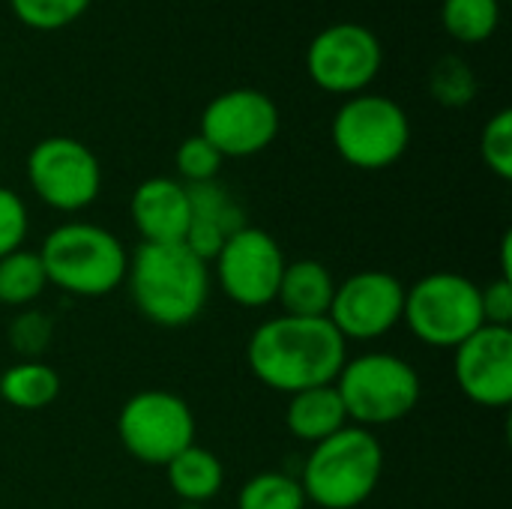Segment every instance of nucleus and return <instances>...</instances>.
I'll list each match as a JSON object with an SVG mask.
<instances>
[{
  "label": "nucleus",
  "instance_id": "obj_25",
  "mask_svg": "<svg viewBox=\"0 0 512 509\" xmlns=\"http://www.w3.org/2000/svg\"><path fill=\"white\" fill-rule=\"evenodd\" d=\"M15 18L33 30H60L75 24L90 0H9Z\"/></svg>",
  "mask_w": 512,
  "mask_h": 509
},
{
  "label": "nucleus",
  "instance_id": "obj_13",
  "mask_svg": "<svg viewBox=\"0 0 512 509\" xmlns=\"http://www.w3.org/2000/svg\"><path fill=\"white\" fill-rule=\"evenodd\" d=\"M405 285L387 270H360L336 282L327 321L345 342H372L402 324Z\"/></svg>",
  "mask_w": 512,
  "mask_h": 509
},
{
  "label": "nucleus",
  "instance_id": "obj_16",
  "mask_svg": "<svg viewBox=\"0 0 512 509\" xmlns=\"http://www.w3.org/2000/svg\"><path fill=\"white\" fill-rule=\"evenodd\" d=\"M186 189H189V231L183 243L210 264L222 249V243L246 225V216L243 207L234 201V195L216 180L195 183Z\"/></svg>",
  "mask_w": 512,
  "mask_h": 509
},
{
  "label": "nucleus",
  "instance_id": "obj_3",
  "mask_svg": "<svg viewBox=\"0 0 512 509\" xmlns=\"http://www.w3.org/2000/svg\"><path fill=\"white\" fill-rule=\"evenodd\" d=\"M48 285L69 297L96 300L126 282L129 252L123 240L93 222L57 225L39 249Z\"/></svg>",
  "mask_w": 512,
  "mask_h": 509
},
{
  "label": "nucleus",
  "instance_id": "obj_29",
  "mask_svg": "<svg viewBox=\"0 0 512 509\" xmlns=\"http://www.w3.org/2000/svg\"><path fill=\"white\" fill-rule=\"evenodd\" d=\"M27 231H30V216H27L24 198L0 186V258L24 249Z\"/></svg>",
  "mask_w": 512,
  "mask_h": 509
},
{
  "label": "nucleus",
  "instance_id": "obj_8",
  "mask_svg": "<svg viewBox=\"0 0 512 509\" xmlns=\"http://www.w3.org/2000/svg\"><path fill=\"white\" fill-rule=\"evenodd\" d=\"M195 414L171 390H141L117 414V438L141 465L165 468L177 453L195 444Z\"/></svg>",
  "mask_w": 512,
  "mask_h": 509
},
{
  "label": "nucleus",
  "instance_id": "obj_27",
  "mask_svg": "<svg viewBox=\"0 0 512 509\" xmlns=\"http://www.w3.org/2000/svg\"><path fill=\"white\" fill-rule=\"evenodd\" d=\"M480 156L489 165V171H495L501 180L512 177V111L501 108L495 117H489V123L483 126L480 135Z\"/></svg>",
  "mask_w": 512,
  "mask_h": 509
},
{
  "label": "nucleus",
  "instance_id": "obj_21",
  "mask_svg": "<svg viewBox=\"0 0 512 509\" xmlns=\"http://www.w3.org/2000/svg\"><path fill=\"white\" fill-rule=\"evenodd\" d=\"M48 288L45 267L39 252L18 249L0 258V303L3 306H30Z\"/></svg>",
  "mask_w": 512,
  "mask_h": 509
},
{
  "label": "nucleus",
  "instance_id": "obj_24",
  "mask_svg": "<svg viewBox=\"0 0 512 509\" xmlns=\"http://www.w3.org/2000/svg\"><path fill=\"white\" fill-rule=\"evenodd\" d=\"M429 90H432V96H435L441 105L459 108V105H468V102L477 96V75H474V69H471L462 57L447 54V57H441V60L432 66Z\"/></svg>",
  "mask_w": 512,
  "mask_h": 509
},
{
  "label": "nucleus",
  "instance_id": "obj_30",
  "mask_svg": "<svg viewBox=\"0 0 512 509\" xmlns=\"http://www.w3.org/2000/svg\"><path fill=\"white\" fill-rule=\"evenodd\" d=\"M483 321L489 327H512V279L498 276L495 282L480 288Z\"/></svg>",
  "mask_w": 512,
  "mask_h": 509
},
{
  "label": "nucleus",
  "instance_id": "obj_6",
  "mask_svg": "<svg viewBox=\"0 0 512 509\" xmlns=\"http://www.w3.org/2000/svg\"><path fill=\"white\" fill-rule=\"evenodd\" d=\"M330 138L348 165L360 171H381L405 156L411 144V120L390 96L357 93L339 105Z\"/></svg>",
  "mask_w": 512,
  "mask_h": 509
},
{
  "label": "nucleus",
  "instance_id": "obj_2",
  "mask_svg": "<svg viewBox=\"0 0 512 509\" xmlns=\"http://www.w3.org/2000/svg\"><path fill=\"white\" fill-rule=\"evenodd\" d=\"M126 282L135 309L165 330L198 321L210 300V264L186 243H141L129 258Z\"/></svg>",
  "mask_w": 512,
  "mask_h": 509
},
{
  "label": "nucleus",
  "instance_id": "obj_4",
  "mask_svg": "<svg viewBox=\"0 0 512 509\" xmlns=\"http://www.w3.org/2000/svg\"><path fill=\"white\" fill-rule=\"evenodd\" d=\"M384 477V447L363 426H345L306 456L300 486L306 501L321 509L363 507Z\"/></svg>",
  "mask_w": 512,
  "mask_h": 509
},
{
  "label": "nucleus",
  "instance_id": "obj_23",
  "mask_svg": "<svg viewBox=\"0 0 512 509\" xmlns=\"http://www.w3.org/2000/svg\"><path fill=\"white\" fill-rule=\"evenodd\" d=\"M306 504L300 480L282 471L255 474L237 495V509H306Z\"/></svg>",
  "mask_w": 512,
  "mask_h": 509
},
{
  "label": "nucleus",
  "instance_id": "obj_5",
  "mask_svg": "<svg viewBox=\"0 0 512 509\" xmlns=\"http://www.w3.org/2000/svg\"><path fill=\"white\" fill-rule=\"evenodd\" d=\"M336 390L348 420H354V426L372 429L411 417V411L420 405L423 381L408 360L387 351H369L345 360Z\"/></svg>",
  "mask_w": 512,
  "mask_h": 509
},
{
  "label": "nucleus",
  "instance_id": "obj_7",
  "mask_svg": "<svg viewBox=\"0 0 512 509\" xmlns=\"http://www.w3.org/2000/svg\"><path fill=\"white\" fill-rule=\"evenodd\" d=\"M402 321L423 345L453 351L486 324L480 285L450 270L429 273L405 288Z\"/></svg>",
  "mask_w": 512,
  "mask_h": 509
},
{
  "label": "nucleus",
  "instance_id": "obj_20",
  "mask_svg": "<svg viewBox=\"0 0 512 509\" xmlns=\"http://www.w3.org/2000/svg\"><path fill=\"white\" fill-rule=\"evenodd\" d=\"M57 396L60 375L39 360H21L0 375V399L18 411H42Z\"/></svg>",
  "mask_w": 512,
  "mask_h": 509
},
{
  "label": "nucleus",
  "instance_id": "obj_11",
  "mask_svg": "<svg viewBox=\"0 0 512 509\" xmlns=\"http://www.w3.org/2000/svg\"><path fill=\"white\" fill-rule=\"evenodd\" d=\"M285 264V252L270 231L243 225L216 252L213 273L231 303L243 309H264L276 303Z\"/></svg>",
  "mask_w": 512,
  "mask_h": 509
},
{
  "label": "nucleus",
  "instance_id": "obj_15",
  "mask_svg": "<svg viewBox=\"0 0 512 509\" xmlns=\"http://www.w3.org/2000/svg\"><path fill=\"white\" fill-rule=\"evenodd\" d=\"M141 243H183L189 231V189L177 177H147L129 201Z\"/></svg>",
  "mask_w": 512,
  "mask_h": 509
},
{
  "label": "nucleus",
  "instance_id": "obj_18",
  "mask_svg": "<svg viewBox=\"0 0 512 509\" xmlns=\"http://www.w3.org/2000/svg\"><path fill=\"white\" fill-rule=\"evenodd\" d=\"M351 420L345 414L342 396L336 390V384L327 387H312L303 393L288 396V408H285V426L297 441L306 444H321L324 438L336 435L339 429H345Z\"/></svg>",
  "mask_w": 512,
  "mask_h": 509
},
{
  "label": "nucleus",
  "instance_id": "obj_26",
  "mask_svg": "<svg viewBox=\"0 0 512 509\" xmlns=\"http://www.w3.org/2000/svg\"><path fill=\"white\" fill-rule=\"evenodd\" d=\"M177 174L183 177L186 186H195V183H210L219 177V168H222V153L204 138V135H189L180 147H177Z\"/></svg>",
  "mask_w": 512,
  "mask_h": 509
},
{
  "label": "nucleus",
  "instance_id": "obj_12",
  "mask_svg": "<svg viewBox=\"0 0 512 509\" xmlns=\"http://www.w3.org/2000/svg\"><path fill=\"white\" fill-rule=\"evenodd\" d=\"M198 135H204L222 159L255 156L276 141L279 108L264 90L234 87L207 102Z\"/></svg>",
  "mask_w": 512,
  "mask_h": 509
},
{
  "label": "nucleus",
  "instance_id": "obj_22",
  "mask_svg": "<svg viewBox=\"0 0 512 509\" xmlns=\"http://www.w3.org/2000/svg\"><path fill=\"white\" fill-rule=\"evenodd\" d=\"M498 21H501L498 0H444L441 3L444 30L465 45L486 42L498 30Z\"/></svg>",
  "mask_w": 512,
  "mask_h": 509
},
{
  "label": "nucleus",
  "instance_id": "obj_9",
  "mask_svg": "<svg viewBox=\"0 0 512 509\" xmlns=\"http://www.w3.org/2000/svg\"><path fill=\"white\" fill-rule=\"evenodd\" d=\"M27 180L45 207L81 213L102 192V165L84 141L48 135L27 153Z\"/></svg>",
  "mask_w": 512,
  "mask_h": 509
},
{
  "label": "nucleus",
  "instance_id": "obj_28",
  "mask_svg": "<svg viewBox=\"0 0 512 509\" xmlns=\"http://www.w3.org/2000/svg\"><path fill=\"white\" fill-rule=\"evenodd\" d=\"M51 333H54L51 318L39 309H27V312L12 318L6 336H9V345L18 357L39 360L45 354V348L51 345Z\"/></svg>",
  "mask_w": 512,
  "mask_h": 509
},
{
  "label": "nucleus",
  "instance_id": "obj_19",
  "mask_svg": "<svg viewBox=\"0 0 512 509\" xmlns=\"http://www.w3.org/2000/svg\"><path fill=\"white\" fill-rule=\"evenodd\" d=\"M165 477L171 492L186 504H207L222 492L225 468L219 456L207 447H186L165 465Z\"/></svg>",
  "mask_w": 512,
  "mask_h": 509
},
{
  "label": "nucleus",
  "instance_id": "obj_17",
  "mask_svg": "<svg viewBox=\"0 0 512 509\" xmlns=\"http://www.w3.org/2000/svg\"><path fill=\"white\" fill-rule=\"evenodd\" d=\"M333 294H336L333 273L315 258H300V261L285 264L282 282L276 291V303L282 306V315L327 318Z\"/></svg>",
  "mask_w": 512,
  "mask_h": 509
},
{
  "label": "nucleus",
  "instance_id": "obj_10",
  "mask_svg": "<svg viewBox=\"0 0 512 509\" xmlns=\"http://www.w3.org/2000/svg\"><path fill=\"white\" fill-rule=\"evenodd\" d=\"M384 63V48L375 30L357 21H339L312 36L306 48L309 78L336 96H357L375 81Z\"/></svg>",
  "mask_w": 512,
  "mask_h": 509
},
{
  "label": "nucleus",
  "instance_id": "obj_14",
  "mask_svg": "<svg viewBox=\"0 0 512 509\" xmlns=\"http://www.w3.org/2000/svg\"><path fill=\"white\" fill-rule=\"evenodd\" d=\"M453 378L474 405L507 408L512 402V327L483 324L453 348Z\"/></svg>",
  "mask_w": 512,
  "mask_h": 509
},
{
  "label": "nucleus",
  "instance_id": "obj_1",
  "mask_svg": "<svg viewBox=\"0 0 512 509\" xmlns=\"http://www.w3.org/2000/svg\"><path fill=\"white\" fill-rule=\"evenodd\" d=\"M252 375L285 396L336 384L348 342L327 318H294L276 315L255 327L246 345Z\"/></svg>",
  "mask_w": 512,
  "mask_h": 509
}]
</instances>
